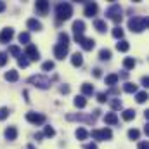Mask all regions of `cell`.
Returning a JSON list of instances; mask_svg holds the SVG:
<instances>
[{"mask_svg": "<svg viewBox=\"0 0 149 149\" xmlns=\"http://www.w3.org/2000/svg\"><path fill=\"white\" fill-rule=\"evenodd\" d=\"M71 14H73V7H71V3H59V5L56 7V16H57V23H61V21H66V19H70V17H71Z\"/></svg>", "mask_w": 149, "mask_h": 149, "instance_id": "cell-1", "label": "cell"}, {"mask_svg": "<svg viewBox=\"0 0 149 149\" xmlns=\"http://www.w3.org/2000/svg\"><path fill=\"white\" fill-rule=\"evenodd\" d=\"M148 26H149V19L148 17H132V19L128 21V28H130L132 31H135V33L144 31Z\"/></svg>", "mask_w": 149, "mask_h": 149, "instance_id": "cell-2", "label": "cell"}, {"mask_svg": "<svg viewBox=\"0 0 149 149\" xmlns=\"http://www.w3.org/2000/svg\"><path fill=\"white\" fill-rule=\"evenodd\" d=\"M106 16H108L109 19H113L116 24L121 23V7H120L118 3H111V7L106 10Z\"/></svg>", "mask_w": 149, "mask_h": 149, "instance_id": "cell-3", "label": "cell"}, {"mask_svg": "<svg viewBox=\"0 0 149 149\" xmlns=\"http://www.w3.org/2000/svg\"><path fill=\"white\" fill-rule=\"evenodd\" d=\"M88 135H92L95 141H106V139H111L113 132L109 128H102V130H92Z\"/></svg>", "mask_w": 149, "mask_h": 149, "instance_id": "cell-4", "label": "cell"}, {"mask_svg": "<svg viewBox=\"0 0 149 149\" xmlns=\"http://www.w3.org/2000/svg\"><path fill=\"white\" fill-rule=\"evenodd\" d=\"M74 40L83 47V50H92L95 47V40L94 38H85L83 35H80V37H74Z\"/></svg>", "mask_w": 149, "mask_h": 149, "instance_id": "cell-5", "label": "cell"}, {"mask_svg": "<svg viewBox=\"0 0 149 149\" xmlns=\"http://www.w3.org/2000/svg\"><path fill=\"white\" fill-rule=\"evenodd\" d=\"M30 83H37L38 88H47L50 85V80L45 78V76H42V74H37V76H31L30 78Z\"/></svg>", "mask_w": 149, "mask_h": 149, "instance_id": "cell-6", "label": "cell"}, {"mask_svg": "<svg viewBox=\"0 0 149 149\" xmlns=\"http://www.w3.org/2000/svg\"><path fill=\"white\" fill-rule=\"evenodd\" d=\"M26 120H28L30 123H33V125H42V123H45V116H43V114H38V113H28V114H26Z\"/></svg>", "mask_w": 149, "mask_h": 149, "instance_id": "cell-7", "label": "cell"}, {"mask_svg": "<svg viewBox=\"0 0 149 149\" xmlns=\"http://www.w3.org/2000/svg\"><path fill=\"white\" fill-rule=\"evenodd\" d=\"M26 56H28L31 61H38V59H40V52L37 50V47H35L33 43H28V45H26Z\"/></svg>", "mask_w": 149, "mask_h": 149, "instance_id": "cell-8", "label": "cell"}, {"mask_svg": "<svg viewBox=\"0 0 149 149\" xmlns=\"http://www.w3.org/2000/svg\"><path fill=\"white\" fill-rule=\"evenodd\" d=\"M12 37H14V30L12 28H3L2 33H0V42L2 43H9L12 40Z\"/></svg>", "mask_w": 149, "mask_h": 149, "instance_id": "cell-9", "label": "cell"}, {"mask_svg": "<svg viewBox=\"0 0 149 149\" xmlns=\"http://www.w3.org/2000/svg\"><path fill=\"white\" fill-rule=\"evenodd\" d=\"M97 10H99V7H97V3H94V2H88L87 5H85V16L87 17H92V16H95L97 14Z\"/></svg>", "mask_w": 149, "mask_h": 149, "instance_id": "cell-10", "label": "cell"}, {"mask_svg": "<svg viewBox=\"0 0 149 149\" xmlns=\"http://www.w3.org/2000/svg\"><path fill=\"white\" fill-rule=\"evenodd\" d=\"M54 56L57 59H64L68 56V47H63V45H56L54 47Z\"/></svg>", "mask_w": 149, "mask_h": 149, "instance_id": "cell-11", "label": "cell"}, {"mask_svg": "<svg viewBox=\"0 0 149 149\" xmlns=\"http://www.w3.org/2000/svg\"><path fill=\"white\" fill-rule=\"evenodd\" d=\"M73 31H74V37L83 35V31H85V23H83V21H74L73 23Z\"/></svg>", "mask_w": 149, "mask_h": 149, "instance_id": "cell-12", "label": "cell"}, {"mask_svg": "<svg viewBox=\"0 0 149 149\" xmlns=\"http://www.w3.org/2000/svg\"><path fill=\"white\" fill-rule=\"evenodd\" d=\"M16 137H17V130H16V127H9V128H5V139H7V141H16Z\"/></svg>", "mask_w": 149, "mask_h": 149, "instance_id": "cell-13", "label": "cell"}, {"mask_svg": "<svg viewBox=\"0 0 149 149\" xmlns=\"http://www.w3.org/2000/svg\"><path fill=\"white\" fill-rule=\"evenodd\" d=\"M94 26H95V30L101 31V33H104V31L108 30V24H106V21H102V19H95V21H94Z\"/></svg>", "mask_w": 149, "mask_h": 149, "instance_id": "cell-14", "label": "cell"}, {"mask_svg": "<svg viewBox=\"0 0 149 149\" xmlns=\"http://www.w3.org/2000/svg\"><path fill=\"white\" fill-rule=\"evenodd\" d=\"M28 28L30 30H33V31H40L42 30V23L40 21H37V19H28Z\"/></svg>", "mask_w": 149, "mask_h": 149, "instance_id": "cell-15", "label": "cell"}, {"mask_svg": "<svg viewBox=\"0 0 149 149\" xmlns=\"http://www.w3.org/2000/svg\"><path fill=\"white\" fill-rule=\"evenodd\" d=\"M37 10L40 14H47V10H49V2H45V0L37 2Z\"/></svg>", "mask_w": 149, "mask_h": 149, "instance_id": "cell-16", "label": "cell"}, {"mask_svg": "<svg viewBox=\"0 0 149 149\" xmlns=\"http://www.w3.org/2000/svg\"><path fill=\"white\" fill-rule=\"evenodd\" d=\"M71 64L73 66H81L83 64V56L80 54V52H74L73 57H71Z\"/></svg>", "mask_w": 149, "mask_h": 149, "instance_id": "cell-17", "label": "cell"}, {"mask_svg": "<svg viewBox=\"0 0 149 149\" xmlns=\"http://www.w3.org/2000/svg\"><path fill=\"white\" fill-rule=\"evenodd\" d=\"M104 121H106L108 125H116V123H118V116H116V113H108V114L104 116Z\"/></svg>", "mask_w": 149, "mask_h": 149, "instance_id": "cell-18", "label": "cell"}, {"mask_svg": "<svg viewBox=\"0 0 149 149\" xmlns=\"http://www.w3.org/2000/svg\"><path fill=\"white\" fill-rule=\"evenodd\" d=\"M123 68L125 70H134L135 68V59L134 57H125L123 59Z\"/></svg>", "mask_w": 149, "mask_h": 149, "instance_id": "cell-19", "label": "cell"}, {"mask_svg": "<svg viewBox=\"0 0 149 149\" xmlns=\"http://www.w3.org/2000/svg\"><path fill=\"white\" fill-rule=\"evenodd\" d=\"M81 94H83V97H85V95H92V94H94V87H92L90 83H83V85H81Z\"/></svg>", "mask_w": 149, "mask_h": 149, "instance_id": "cell-20", "label": "cell"}, {"mask_svg": "<svg viewBox=\"0 0 149 149\" xmlns=\"http://www.w3.org/2000/svg\"><path fill=\"white\" fill-rule=\"evenodd\" d=\"M74 106L80 108V109L85 108V106H87V99H85L83 95H76V97H74Z\"/></svg>", "mask_w": 149, "mask_h": 149, "instance_id": "cell-21", "label": "cell"}, {"mask_svg": "<svg viewBox=\"0 0 149 149\" xmlns=\"http://www.w3.org/2000/svg\"><path fill=\"white\" fill-rule=\"evenodd\" d=\"M17 78H19V74H17L16 70H10V71L5 73V80L7 81H17Z\"/></svg>", "mask_w": 149, "mask_h": 149, "instance_id": "cell-22", "label": "cell"}, {"mask_svg": "<svg viewBox=\"0 0 149 149\" xmlns=\"http://www.w3.org/2000/svg\"><path fill=\"white\" fill-rule=\"evenodd\" d=\"M130 49V45H128V42H125V40H120L118 43H116V50H120V52H127Z\"/></svg>", "mask_w": 149, "mask_h": 149, "instance_id": "cell-23", "label": "cell"}, {"mask_svg": "<svg viewBox=\"0 0 149 149\" xmlns=\"http://www.w3.org/2000/svg\"><path fill=\"white\" fill-rule=\"evenodd\" d=\"M123 90H125L127 94H134V92H137V85H135V83H130V81H127V83L123 85Z\"/></svg>", "mask_w": 149, "mask_h": 149, "instance_id": "cell-24", "label": "cell"}, {"mask_svg": "<svg viewBox=\"0 0 149 149\" xmlns=\"http://www.w3.org/2000/svg\"><path fill=\"white\" fill-rule=\"evenodd\" d=\"M118 80H120V76H118V74H108V76H106V85H116V83H118Z\"/></svg>", "mask_w": 149, "mask_h": 149, "instance_id": "cell-25", "label": "cell"}, {"mask_svg": "<svg viewBox=\"0 0 149 149\" xmlns=\"http://www.w3.org/2000/svg\"><path fill=\"white\" fill-rule=\"evenodd\" d=\"M121 116H123V120H125V121H130V120H134V118H135V111H134V109H125Z\"/></svg>", "mask_w": 149, "mask_h": 149, "instance_id": "cell-26", "label": "cell"}, {"mask_svg": "<svg viewBox=\"0 0 149 149\" xmlns=\"http://www.w3.org/2000/svg\"><path fill=\"white\" fill-rule=\"evenodd\" d=\"M99 59H101V61H108V59H111V50L102 49V50L99 52Z\"/></svg>", "mask_w": 149, "mask_h": 149, "instance_id": "cell-27", "label": "cell"}, {"mask_svg": "<svg viewBox=\"0 0 149 149\" xmlns=\"http://www.w3.org/2000/svg\"><path fill=\"white\" fill-rule=\"evenodd\" d=\"M68 43H70V37H68L66 33H59V43H57V45L68 47Z\"/></svg>", "mask_w": 149, "mask_h": 149, "instance_id": "cell-28", "label": "cell"}, {"mask_svg": "<svg viewBox=\"0 0 149 149\" xmlns=\"http://www.w3.org/2000/svg\"><path fill=\"white\" fill-rule=\"evenodd\" d=\"M135 101H137L139 104L146 102V101H148V92H137V95H135Z\"/></svg>", "mask_w": 149, "mask_h": 149, "instance_id": "cell-29", "label": "cell"}, {"mask_svg": "<svg viewBox=\"0 0 149 149\" xmlns=\"http://www.w3.org/2000/svg\"><path fill=\"white\" fill-rule=\"evenodd\" d=\"M76 137H78V141H85V139L88 137V132H87L85 128H78V130H76Z\"/></svg>", "mask_w": 149, "mask_h": 149, "instance_id": "cell-30", "label": "cell"}, {"mask_svg": "<svg viewBox=\"0 0 149 149\" xmlns=\"http://www.w3.org/2000/svg\"><path fill=\"white\" fill-rule=\"evenodd\" d=\"M9 52H10L14 57H21V49H19L17 45H10V47H9Z\"/></svg>", "mask_w": 149, "mask_h": 149, "instance_id": "cell-31", "label": "cell"}, {"mask_svg": "<svg viewBox=\"0 0 149 149\" xmlns=\"http://www.w3.org/2000/svg\"><path fill=\"white\" fill-rule=\"evenodd\" d=\"M113 37L120 38V40L123 38V30H121V26H114V28H113Z\"/></svg>", "mask_w": 149, "mask_h": 149, "instance_id": "cell-32", "label": "cell"}, {"mask_svg": "<svg viewBox=\"0 0 149 149\" xmlns=\"http://www.w3.org/2000/svg\"><path fill=\"white\" fill-rule=\"evenodd\" d=\"M109 106H111L113 109H121V108H123V104H121L120 99H113V101H109Z\"/></svg>", "mask_w": 149, "mask_h": 149, "instance_id": "cell-33", "label": "cell"}, {"mask_svg": "<svg viewBox=\"0 0 149 149\" xmlns=\"http://www.w3.org/2000/svg\"><path fill=\"white\" fill-rule=\"evenodd\" d=\"M139 135H141V132H139V130H135V128L128 130V137H130L132 141H137V139H139Z\"/></svg>", "mask_w": 149, "mask_h": 149, "instance_id": "cell-34", "label": "cell"}, {"mask_svg": "<svg viewBox=\"0 0 149 149\" xmlns=\"http://www.w3.org/2000/svg\"><path fill=\"white\" fill-rule=\"evenodd\" d=\"M17 64H19L21 68H28V66H30V61H28L26 57H23V56H21V57L17 59Z\"/></svg>", "mask_w": 149, "mask_h": 149, "instance_id": "cell-35", "label": "cell"}, {"mask_svg": "<svg viewBox=\"0 0 149 149\" xmlns=\"http://www.w3.org/2000/svg\"><path fill=\"white\" fill-rule=\"evenodd\" d=\"M42 70H43V71H50V70H54V63H52V61L43 63V64H42Z\"/></svg>", "mask_w": 149, "mask_h": 149, "instance_id": "cell-36", "label": "cell"}, {"mask_svg": "<svg viewBox=\"0 0 149 149\" xmlns=\"http://www.w3.org/2000/svg\"><path fill=\"white\" fill-rule=\"evenodd\" d=\"M43 135H47V137H54V135H56V130H54L52 127H45V130H43Z\"/></svg>", "mask_w": 149, "mask_h": 149, "instance_id": "cell-37", "label": "cell"}, {"mask_svg": "<svg viewBox=\"0 0 149 149\" xmlns=\"http://www.w3.org/2000/svg\"><path fill=\"white\" fill-rule=\"evenodd\" d=\"M19 42L21 43H30V33H21L19 35Z\"/></svg>", "mask_w": 149, "mask_h": 149, "instance_id": "cell-38", "label": "cell"}, {"mask_svg": "<svg viewBox=\"0 0 149 149\" xmlns=\"http://www.w3.org/2000/svg\"><path fill=\"white\" fill-rule=\"evenodd\" d=\"M7 59H9L7 54H5V52H0V66H5V64H7Z\"/></svg>", "mask_w": 149, "mask_h": 149, "instance_id": "cell-39", "label": "cell"}, {"mask_svg": "<svg viewBox=\"0 0 149 149\" xmlns=\"http://www.w3.org/2000/svg\"><path fill=\"white\" fill-rule=\"evenodd\" d=\"M9 116V109L7 108H0V120H5Z\"/></svg>", "mask_w": 149, "mask_h": 149, "instance_id": "cell-40", "label": "cell"}, {"mask_svg": "<svg viewBox=\"0 0 149 149\" xmlns=\"http://www.w3.org/2000/svg\"><path fill=\"white\" fill-rule=\"evenodd\" d=\"M97 101L99 102H106L108 101V95L106 94H97Z\"/></svg>", "mask_w": 149, "mask_h": 149, "instance_id": "cell-41", "label": "cell"}, {"mask_svg": "<svg viewBox=\"0 0 149 149\" xmlns=\"http://www.w3.org/2000/svg\"><path fill=\"white\" fill-rule=\"evenodd\" d=\"M139 149H149V142H148V141L139 142Z\"/></svg>", "mask_w": 149, "mask_h": 149, "instance_id": "cell-42", "label": "cell"}, {"mask_svg": "<svg viewBox=\"0 0 149 149\" xmlns=\"http://www.w3.org/2000/svg\"><path fill=\"white\" fill-rule=\"evenodd\" d=\"M142 87H149V78H148V76H144V78H142Z\"/></svg>", "mask_w": 149, "mask_h": 149, "instance_id": "cell-43", "label": "cell"}, {"mask_svg": "<svg viewBox=\"0 0 149 149\" xmlns=\"http://www.w3.org/2000/svg\"><path fill=\"white\" fill-rule=\"evenodd\" d=\"M94 76H97V78L101 76V70H99V68H95V70H94Z\"/></svg>", "mask_w": 149, "mask_h": 149, "instance_id": "cell-44", "label": "cell"}, {"mask_svg": "<svg viewBox=\"0 0 149 149\" xmlns=\"http://www.w3.org/2000/svg\"><path fill=\"white\" fill-rule=\"evenodd\" d=\"M61 92H63V94H68V92H70V87H61Z\"/></svg>", "mask_w": 149, "mask_h": 149, "instance_id": "cell-45", "label": "cell"}, {"mask_svg": "<svg viewBox=\"0 0 149 149\" xmlns=\"http://www.w3.org/2000/svg\"><path fill=\"white\" fill-rule=\"evenodd\" d=\"M85 149H97V146H95V144H87Z\"/></svg>", "mask_w": 149, "mask_h": 149, "instance_id": "cell-46", "label": "cell"}, {"mask_svg": "<svg viewBox=\"0 0 149 149\" xmlns=\"http://www.w3.org/2000/svg\"><path fill=\"white\" fill-rule=\"evenodd\" d=\"M5 10V2H0V12H3Z\"/></svg>", "mask_w": 149, "mask_h": 149, "instance_id": "cell-47", "label": "cell"}, {"mask_svg": "<svg viewBox=\"0 0 149 149\" xmlns=\"http://www.w3.org/2000/svg\"><path fill=\"white\" fill-rule=\"evenodd\" d=\"M28 149H35V148H33V146H31V144H30V146H28Z\"/></svg>", "mask_w": 149, "mask_h": 149, "instance_id": "cell-48", "label": "cell"}]
</instances>
